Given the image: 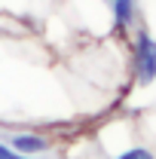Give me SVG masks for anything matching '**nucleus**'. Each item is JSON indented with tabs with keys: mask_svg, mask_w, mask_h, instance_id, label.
<instances>
[{
	"mask_svg": "<svg viewBox=\"0 0 156 159\" xmlns=\"http://www.w3.org/2000/svg\"><path fill=\"white\" fill-rule=\"evenodd\" d=\"M138 74H141V83H150L156 77V43L147 34L138 40Z\"/></svg>",
	"mask_w": 156,
	"mask_h": 159,
	"instance_id": "1",
	"label": "nucleus"
},
{
	"mask_svg": "<svg viewBox=\"0 0 156 159\" xmlns=\"http://www.w3.org/2000/svg\"><path fill=\"white\" fill-rule=\"evenodd\" d=\"M16 147H19V150H25V153H37V150H43L46 144H43L40 138H28V135H19V138H16Z\"/></svg>",
	"mask_w": 156,
	"mask_h": 159,
	"instance_id": "2",
	"label": "nucleus"
},
{
	"mask_svg": "<svg viewBox=\"0 0 156 159\" xmlns=\"http://www.w3.org/2000/svg\"><path fill=\"white\" fill-rule=\"evenodd\" d=\"M113 9H117V19L119 21L132 19V0H113Z\"/></svg>",
	"mask_w": 156,
	"mask_h": 159,
	"instance_id": "3",
	"label": "nucleus"
},
{
	"mask_svg": "<svg viewBox=\"0 0 156 159\" xmlns=\"http://www.w3.org/2000/svg\"><path fill=\"white\" fill-rule=\"evenodd\" d=\"M119 159H153V156H150L147 150H129L126 156H119Z\"/></svg>",
	"mask_w": 156,
	"mask_h": 159,
	"instance_id": "4",
	"label": "nucleus"
},
{
	"mask_svg": "<svg viewBox=\"0 0 156 159\" xmlns=\"http://www.w3.org/2000/svg\"><path fill=\"white\" fill-rule=\"evenodd\" d=\"M0 159H25V156H16L12 150H6V147H0Z\"/></svg>",
	"mask_w": 156,
	"mask_h": 159,
	"instance_id": "5",
	"label": "nucleus"
}]
</instances>
